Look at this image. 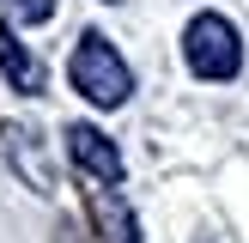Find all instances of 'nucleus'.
<instances>
[{"mask_svg": "<svg viewBox=\"0 0 249 243\" xmlns=\"http://www.w3.org/2000/svg\"><path fill=\"white\" fill-rule=\"evenodd\" d=\"M12 18H24V24H49V18H55V0H12Z\"/></svg>", "mask_w": 249, "mask_h": 243, "instance_id": "obj_7", "label": "nucleus"}, {"mask_svg": "<svg viewBox=\"0 0 249 243\" xmlns=\"http://www.w3.org/2000/svg\"><path fill=\"white\" fill-rule=\"evenodd\" d=\"M67 79H73V91H79L85 104H97V109H122L134 97V67L122 61V49L109 43L104 31H85L79 43H73Z\"/></svg>", "mask_w": 249, "mask_h": 243, "instance_id": "obj_1", "label": "nucleus"}, {"mask_svg": "<svg viewBox=\"0 0 249 243\" xmlns=\"http://www.w3.org/2000/svg\"><path fill=\"white\" fill-rule=\"evenodd\" d=\"M61 140H67V158H73V164H79L91 182L116 189V182L128 176V164H122V146L109 140L104 128H91V122H67V134H61Z\"/></svg>", "mask_w": 249, "mask_h": 243, "instance_id": "obj_3", "label": "nucleus"}, {"mask_svg": "<svg viewBox=\"0 0 249 243\" xmlns=\"http://www.w3.org/2000/svg\"><path fill=\"white\" fill-rule=\"evenodd\" d=\"M0 73H6V85H12V91H24V97H43V85H49L43 61L18 43L12 24H0Z\"/></svg>", "mask_w": 249, "mask_h": 243, "instance_id": "obj_4", "label": "nucleus"}, {"mask_svg": "<svg viewBox=\"0 0 249 243\" xmlns=\"http://www.w3.org/2000/svg\"><path fill=\"white\" fill-rule=\"evenodd\" d=\"M109 6H116V0H109Z\"/></svg>", "mask_w": 249, "mask_h": 243, "instance_id": "obj_8", "label": "nucleus"}, {"mask_svg": "<svg viewBox=\"0 0 249 243\" xmlns=\"http://www.w3.org/2000/svg\"><path fill=\"white\" fill-rule=\"evenodd\" d=\"M0 140H6V158L31 176V189L49 194V164H43V152H36V134L31 128H0Z\"/></svg>", "mask_w": 249, "mask_h": 243, "instance_id": "obj_5", "label": "nucleus"}, {"mask_svg": "<svg viewBox=\"0 0 249 243\" xmlns=\"http://www.w3.org/2000/svg\"><path fill=\"white\" fill-rule=\"evenodd\" d=\"M182 61H189V73L207 79V85L237 79L243 73V36H237V24H231L225 12H195L189 31H182Z\"/></svg>", "mask_w": 249, "mask_h": 243, "instance_id": "obj_2", "label": "nucleus"}, {"mask_svg": "<svg viewBox=\"0 0 249 243\" xmlns=\"http://www.w3.org/2000/svg\"><path fill=\"white\" fill-rule=\"evenodd\" d=\"M91 219H97V231H104V243H140V231H134V213H128V201L122 194H91Z\"/></svg>", "mask_w": 249, "mask_h": 243, "instance_id": "obj_6", "label": "nucleus"}]
</instances>
